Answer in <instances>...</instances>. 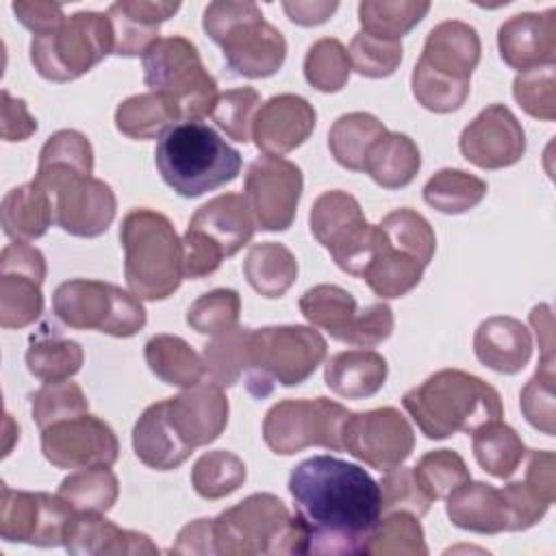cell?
<instances>
[{"label":"cell","instance_id":"cell-11","mask_svg":"<svg viewBox=\"0 0 556 556\" xmlns=\"http://www.w3.org/2000/svg\"><path fill=\"white\" fill-rule=\"evenodd\" d=\"M52 311L70 328L100 330L117 339L137 334L148 319L132 291L89 278L61 282L52 295Z\"/></svg>","mask_w":556,"mask_h":556},{"label":"cell","instance_id":"cell-33","mask_svg":"<svg viewBox=\"0 0 556 556\" xmlns=\"http://www.w3.org/2000/svg\"><path fill=\"white\" fill-rule=\"evenodd\" d=\"M424 269L426 265L417 256L391 245L378 226V243L361 278L378 298L393 300L415 289L421 282Z\"/></svg>","mask_w":556,"mask_h":556},{"label":"cell","instance_id":"cell-1","mask_svg":"<svg viewBox=\"0 0 556 556\" xmlns=\"http://www.w3.org/2000/svg\"><path fill=\"white\" fill-rule=\"evenodd\" d=\"M287 489L308 532V554H361L380 521V484L343 458L319 454L298 463Z\"/></svg>","mask_w":556,"mask_h":556},{"label":"cell","instance_id":"cell-18","mask_svg":"<svg viewBox=\"0 0 556 556\" xmlns=\"http://www.w3.org/2000/svg\"><path fill=\"white\" fill-rule=\"evenodd\" d=\"M413 447V426L393 406L350 413L345 419L343 450L378 471L400 467L410 456Z\"/></svg>","mask_w":556,"mask_h":556},{"label":"cell","instance_id":"cell-43","mask_svg":"<svg viewBox=\"0 0 556 556\" xmlns=\"http://www.w3.org/2000/svg\"><path fill=\"white\" fill-rule=\"evenodd\" d=\"M369 556H426L428 545L424 539V528L415 515L395 510L387 513L384 519L376 523L367 536L363 552Z\"/></svg>","mask_w":556,"mask_h":556},{"label":"cell","instance_id":"cell-19","mask_svg":"<svg viewBox=\"0 0 556 556\" xmlns=\"http://www.w3.org/2000/svg\"><path fill=\"white\" fill-rule=\"evenodd\" d=\"M46 258L28 241L4 245L0 254V326L24 328L43 313Z\"/></svg>","mask_w":556,"mask_h":556},{"label":"cell","instance_id":"cell-64","mask_svg":"<svg viewBox=\"0 0 556 556\" xmlns=\"http://www.w3.org/2000/svg\"><path fill=\"white\" fill-rule=\"evenodd\" d=\"M530 324L534 328L539 348H541V361L554 363V332H552V308L549 304H539L530 313Z\"/></svg>","mask_w":556,"mask_h":556},{"label":"cell","instance_id":"cell-34","mask_svg":"<svg viewBox=\"0 0 556 556\" xmlns=\"http://www.w3.org/2000/svg\"><path fill=\"white\" fill-rule=\"evenodd\" d=\"M421 167L417 143L404 132H384L365 161V169L382 189H402L410 185Z\"/></svg>","mask_w":556,"mask_h":556},{"label":"cell","instance_id":"cell-39","mask_svg":"<svg viewBox=\"0 0 556 556\" xmlns=\"http://www.w3.org/2000/svg\"><path fill=\"white\" fill-rule=\"evenodd\" d=\"M471 447L478 465L493 478H510L526 456L521 437L502 419L489 421L471 432Z\"/></svg>","mask_w":556,"mask_h":556},{"label":"cell","instance_id":"cell-15","mask_svg":"<svg viewBox=\"0 0 556 556\" xmlns=\"http://www.w3.org/2000/svg\"><path fill=\"white\" fill-rule=\"evenodd\" d=\"M300 311L332 339L356 348H374L387 341L395 324L389 304L376 302L358 308L354 295L339 285H315L306 289L300 298Z\"/></svg>","mask_w":556,"mask_h":556},{"label":"cell","instance_id":"cell-63","mask_svg":"<svg viewBox=\"0 0 556 556\" xmlns=\"http://www.w3.org/2000/svg\"><path fill=\"white\" fill-rule=\"evenodd\" d=\"M282 9L293 24L319 26L330 20V15L339 9V2H317V0L300 2V0H295V2H282Z\"/></svg>","mask_w":556,"mask_h":556},{"label":"cell","instance_id":"cell-2","mask_svg":"<svg viewBox=\"0 0 556 556\" xmlns=\"http://www.w3.org/2000/svg\"><path fill=\"white\" fill-rule=\"evenodd\" d=\"M404 410L428 439L471 434L502 419L504 406L495 387L463 369H441L402 395Z\"/></svg>","mask_w":556,"mask_h":556},{"label":"cell","instance_id":"cell-32","mask_svg":"<svg viewBox=\"0 0 556 556\" xmlns=\"http://www.w3.org/2000/svg\"><path fill=\"white\" fill-rule=\"evenodd\" d=\"M384 356L374 350H345L328 358L324 380L332 393L345 400H363L378 393L387 380Z\"/></svg>","mask_w":556,"mask_h":556},{"label":"cell","instance_id":"cell-49","mask_svg":"<svg viewBox=\"0 0 556 556\" xmlns=\"http://www.w3.org/2000/svg\"><path fill=\"white\" fill-rule=\"evenodd\" d=\"M87 410H89V400L83 393L80 384L72 380L46 382L41 389H37L30 395V415L39 430L56 421L78 417Z\"/></svg>","mask_w":556,"mask_h":556},{"label":"cell","instance_id":"cell-55","mask_svg":"<svg viewBox=\"0 0 556 556\" xmlns=\"http://www.w3.org/2000/svg\"><path fill=\"white\" fill-rule=\"evenodd\" d=\"M378 484L382 513L404 510L419 519L430 510L432 500L421 489L413 467H393L384 471V478Z\"/></svg>","mask_w":556,"mask_h":556},{"label":"cell","instance_id":"cell-37","mask_svg":"<svg viewBox=\"0 0 556 556\" xmlns=\"http://www.w3.org/2000/svg\"><path fill=\"white\" fill-rule=\"evenodd\" d=\"M182 119L180 106L163 93H137L115 109V126L130 139H154Z\"/></svg>","mask_w":556,"mask_h":556},{"label":"cell","instance_id":"cell-41","mask_svg":"<svg viewBox=\"0 0 556 556\" xmlns=\"http://www.w3.org/2000/svg\"><path fill=\"white\" fill-rule=\"evenodd\" d=\"M430 11L428 0H363L358 4V22L363 33L400 41Z\"/></svg>","mask_w":556,"mask_h":556},{"label":"cell","instance_id":"cell-24","mask_svg":"<svg viewBox=\"0 0 556 556\" xmlns=\"http://www.w3.org/2000/svg\"><path fill=\"white\" fill-rule=\"evenodd\" d=\"M315 106L298 93H278L269 98L254 115L252 139L258 150L282 156L302 146L315 130Z\"/></svg>","mask_w":556,"mask_h":556},{"label":"cell","instance_id":"cell-54","mask_svg":"<svg viewBox=\"0 0 556 556\" xmlns=\"http://www.w3.org/2000/svg\"><path fill=\"white\" fill-rule=\"evenodd\" d=\"M521 413L528 424L541 430L547 437L556 432V413H554V363L539 361L534 376L526 382L519 395Z\"/></svg>","mask_w":556,"mask_h":556},{"label":"cell","instance_id":"cell-36","mask_svg":"<svg viewBox=\"0 0 556 556\" xmlns=\"http://www.w3.org/2000/svg\"><path fill=\"white\" fill-rule=\"evenodd\" d=\"M243 276L263 298H280L298 278L295 254L278 241L254 243L245 254Z\"/></svg>","mask_w":556,"mask_h":556},{"label":"cell","instance_id":"cell-62","mask_svg":"<svg viewBox=\"0 0 556 556\" xmlns=\"http://www.w3.org/2000/svg\"><path fill=\"white\" fill-rule=\"evenodd\" d=\"M169 552L172 554H215L213 519H195L187 523L178 532V539Z\"/></svg>","mask_w":556,"mask_h":556},{"label":"cell","instance_id":"cell-52","mask_svg":"<svg viewBox=\"0 0 556 556\" xmlns=\"http://www.w3.org/2000/svg\"><path fill=\"white\" fill-rule=\"evenodd\" d=\"M258 109V91L252 87H237L219 93L211 117L230 139L248 143L252 139V122Z\"/></svg>","mask_w":556,"mask_h":556},{"label":"cell","instance_id":"cell-6","mask_svg":"<svg viewBox=\"0 0 556 556\" xmlns=\"http://www.w3.org/2000/svg\"><path fill=\"white\" fill-rule=\"evenodd\" d=\"M204 33L222 46L226 65L245 78L274 76L287 56L282 33L250 0H217L204 9Z\"/></svg>","mask_w":556,"mask_h":556},{"label":"cell","instance_id":"cell-56","mask_svg":"<svg viewBox=\"0 0 556 556\" xmlns=\"http://www.w3.org/2000/svg\"><path fill=\"white\" fill-rule=\"evenodd\" d=\"M513 96L530 117L552 122L556 117L554 65L519 72L513 80Z\"/></svg>","mask_w":556,"mask_h":556},{"label":"cell","instance_id":"cell-13","mask_svg":"<svg viewBox=\"0 0 556 556\" xmlns=\"http://www.w3.org/2000/svg\"><path fill=\"white\" fill-rule=\"evenodd\" d=\"M350 413L328 397L282 400L265 413L263 439L278 456H291L313 445L341 452L343 426Z\"/></svg>","mask_w":556,"mask_h":556},{"label":"cell","instance_id":"cell-5","mask_svg":"<svg viewBox=\"0 0 556 556\" xmlns=\"http://www.w3.org/2000/svg\"><path fill=\"white\" fill-rule=\"evenodd\" d=\"M213 547L222 556L308 554V532L271 493H252L213 519Z\"/></svg>","mask_w":556,"mask_h":556},{"label":"cell","instance_id":"cell-30","mask_svg":"<svg viewBox=\"0 0 556 556\" xmlns=\"http://www.w3.org/2000/svg\"><path fill=\"white\" fill-rule=\"evenodd\" d=\"M132 450L137 458L156 471L180 467L193 447L187 445L167 417V400L150 404L132 428Z\"/></svg>","mask_w":556,"mask_h":556},{"label":"cell","instance_id":"cell-23","mask_svg":"<svg viewBox=\"0 0 556 556\" xmlns=\"http://www.w3.org/2000/svg\"><path fill=\"white\" fill-rule=\"evenodd\" d=\"M228 397L224 389L208 378L167 397V417L178 437L195 447L213 443L228 424Z\"/></svg>","mask_w":556,"mask_h":556},{"label":"cell","instance_id":"cell-22","mask_svg":"<svg viewBox=\"0 0 556 556\" xmlns=\"http://www.w3.org/2000/svg\"><path fill=\"white\" fill-rule=\"evenodd\" d=\"M480 52L482 43L473 26L460 20H445L428 33L415 70L454 85H469L480 63Z\"/></svg>","mask_w":556,"mask_h":556},{"label":"cell","instance_id":"cell-3","mask_svg":"<svg viewBox=\"0 0 556 556\" xmlns=\"http://www.w3.org/2000/svg\"><path fill=\"white\" fill-rule=\"evenodd\" d=\"M154 163L163 182L182 198L215 191L241 172V154L204 122H178L165 130Z\"/></svg>","mask_w":556,"mask_h":556},{"label":"cell","instance_id":"cell-10","mask_svg":"<svg viewBox=\"0 0 556 556\" xmlns=\"http://www.w3.org/2000/svg\"><path fill=\"white\" fill-rule=\"evenodd\" d=\"M146 85L180 106L182 122H200L219 98L217 80L204 70L198 48L182 35L156 39L143 54Z\"/></svg>","mask_w":556,"mask_h":556},{"label":"cell","instance_id":"cell-44","mask_svg":"<svg viewBox=\"0 0 556 556\" xmlns=\"http://www.w3.org/2000/svg\"><path fill=\"white\" fill-rule=\"evenodd\" d=\"M252 328L235 326L226 332L215 334L202 350L206 378L215 384L232 387L239 382L241 374H245L248 367V341H250Z\"/></svg>","mask_w":556,"mask_h":556},{"label":"cell","instance_id":"cell-25","mask_svg":"<svg viewBox=\"0 0 556 556\" xmlns=\"http://www.w3.org/2000/svg\"><path fill=\"white\" fill-rule=\"evenodd\" d=\"M497 48L502 61L517 72L554 65L556 9L526 11L508 17L497 30Z\"/></svg>","mask_w":556,"mask_h":556},{"label":"cell","instance_id":"cell-8","mask_svg":"<svg viewBox=\"0 0 556 556\" xmlns=\"http://www.w3.org/2000/svg\"><path fill=\"white\" fill-rule=\"evenodd\" d=\"M115 37L106 13L78 11L50 33L33 35L30 63L52 83H70L113 52Z\"/></svg>","mask_w":556,"mask_h":556},{"label":"cell","instance_id":"cell-31","mask_svg":"<svg viewBox=\"0 0 556 556\" xmlns=\"http://www.w3.org/2000/svg\"><path fill=\"white\" fill-rule=\"evenodd\" d=\"M2 230L13 241H35L54 222V200L37 180L13 187L0 204Z\"/></svg>","mask_w":556,"mask_h":556},{"label":"cell","instance_id":"cell-16","mask_svg":"<svg viewBox=\"0 0 556 556\" xmlns=\"http://www.w3.org/2000/svg\"><path fill=\"white\" fill-rule=\"evenodd\" d=\"M304 178L302 169L282 156H258L250 163L243 198L256 228L267 232L287 230L298 213Z\"/></svg>","mask_w":556,"mask_h":556},{"label":"cell","instance_id":"cell-40","mask_svg":"<svg viewBox=\"0 0 556 556\" xmlns=\"http://www.w3.org/2000/svg\"><path fill=\"white\" fill-rule=\"evenodd\" d=\"M486 195V182L465 169L445 167L424 185V200L439 213L460 215L478 206Z\"/></svg>","mask_w":556,"mask_h":556},{"label":"cell","instance_id":"cell-17","mask_svg":"<svg viewBox=\"0 0 556 556\" xmlns=\"http://www.w3.org/2000/svg\"><path fill=\"white\" fill-rule=\"evenodd\" d=\"M0 491V536L4 541L37 547L63 545L76 515L65 500L43 491H15L7 484Z\"/></svg>","mask_w":556,"mask_h":556},{"label":"cell","instance_id":"cell-4","mask_svg":"<svg viewBox=\"0 0 556 556\" xmlns=\"http://www.w3.org/2000/svg\"><path fill=\"white\" fill-rule=\"evenodd\" d=\"M124 248V278L139 300H165L185 278L182 239L159 211L132 208L119 228Z\"/></svg>","mask_w":556,"mask_h":556},{"label":"cell","instance_id":"cell-46","mask_svg":"<svg viewBox=\"0 0 556 556\" xmlns=\"http://www.w3.org/2000/svg\"><path fill=\"white\" fill-rule=\"evenodd\" d=\"M245 463L228 450H213L202 454L191 469V484L204 500H219L235 493L245 482Z\"/></svg>","mask_w":556,"mask_h":556},{"label":"cell","instance_id":"cell-35","mask_svg":"<svg viewBox=\"0 0 556 556\" xmlns=\"http://www.w3.org/2000/svg\"><path fill=\"white\" fill-rule=\"evenodd\" d=\"M150 371L172 387H193L206 378L204 358L176 334H154L143 348Z\"/></svg>","mask_w":556,"mask_h":556},{"label":"cell","instance_id":"cell-7","mask_svg":"<svg viewBox=\"0 0 556 556\" xmlns=\"http://www.w3.org/2000/svg\"><path fill=\"white\" fill-rule=\"evenodd\" d=\"M326 358V339L319 330L300 324L265 326L250 332L245 387L265 397L276 384H302Z\"/></svg>","mask_w":556,"mask_h":556},{"label":"cell","instance_id":"cell-29","mask_svg":"<svg viewBox=\"0 0 556 556\" xmlns=\"http://www.w3.org/2000/svg\"><path fill=\"white\" fill-rule=\"evenodd\" d=\"M445 513L450 521L469 532L500 534L508 532L510 515L502 489L480 480H465L447 497Z\"/></svg>","mask_w":556,"mask_h":556},{"label":"cell","instance_id":"cell-51","mask_svg":"<svg viewBox=\"0 0 556 556\" xmlns=\"http://www.w3.org/2000/svg\"><path fill=\"white\" fill-rule=\"evenodd\" d=\"M241 298L235 289H213L200 295L187 311V324L200 334H219L237 326Z\"/></svg>","mask_w":556,"mask_h":556},{"label":"cell","instance_id":"cell-26","mask_svg":"<svg viewBox=\"0 0 556 556\" xmlns=\"http://www.w3.org/2000/svg\"><path fill=\"white\" fill-rule=\"evenodd\" d=\"M65 549L70 554H126V556H154L159 547L152 539L137 530H124L100 513H76L67 526Z\"/></svg>","mask_w":556,"mask_h":556},{"label":"cell","instance_id":"cell-27","mask_svg":"<svg viewBox=\"0 0 556 556\" xmlns=\"http://www.w3.org/2000/svg\"><path fill=\"white\" fill-rule=\"evenodd\" d=\"M180 9V2L161 0H122L106 11L113 26V54L143 56L146 50L161 39L159 28Z\"/></svg>","mask_w":556,"mask_h":556},{"label":"cell","instance_id":"cell-12","mask_svg":"<svg viewBox=\"0 0 556 556\" xmlns=\"http://www.w3.org/2000/svg\"><path fill=\"white\" fill-rule=\"evenodd\" d=\"M35 180L54 200V222L74 237H98L115 219L117 200L109 182L76 167L43 165Z\"/></svg>","mask_w":556,"mask_h":556},{"label":"cell","instance_id":"cell-20","mask_svg":"<svg viewBox=\"0 0 556 556\" xmlns=\"http://www.w3.org/2000/svg\"><path fill=\"white\" fill-rule=\"evenodd\" d=\"M41 452L59 469L111 467L119 456V443L106 421L83 413L43 428Z\"/></svg>","mask_w":556,"mask_h":556},{"label":"cell","instance_id":"cell-61","mask_svg":"<svg viewBox=\"0 0 556 556\" xmlns=\"http://www.w3.org/2000/svg\"><path fill=\"white\" fill-rule=\"evenodd\" d=\"M528 452V450H526ZM523 480L534 486L549 504L556 500V456L549 450H530Z\"/></svg>","mask_w":556,"mask_h":556},{"label":"cell","instance_id":"cell-38","mask_svg":"<svg viewBox=\"0 0 556 556\" xmlns=\"http://www.w3.org/2000/svg\"><path fill=\"white\" fill-rule=\"evenodd\" d=\"M387 132L384 124L365 111L337 117L328 130V148L334 161L352 172H363L374 143Z\"/></svg>","mask_w":556,"mask_h":556},{"label":"cell","instance_id":"cell-58","mask_svg":"<svg viewBox=\"0 0 556 556\" xmlns=\"http://www.w3.org/2000/svg\"><path fill=\"white\" fill-rule=\"evenodd\" d=\"M502 493H504L508 515H510L508 532H521V530L532 528L534 523H539L545 517L547 508L552 506L526 480H517V482H510V484L502 486Z\"/></svg>","mask_w":556,"mask_h":556},{"label":"cell","instance_id":"cell-47","mask_svg":"<svg viewBox=\"0 0 556 556\" xmlns=\"http://www.w3.org/2000/svg\"><path fill=\"white\" fill-rule=\"evenodd\" d=\"M352 72L348 48L334 37L317 39L304 56V78L311 87L324 93H334L345 87Z\"/></svg>","mask_w":556,"mask_h":556},{"label":"cell","instance_id":"cell-21","mask_svg":"<svg viewBox=\"0 0 556 556\" xmlns=\"http://www.w3.org/2000/svg\"><path fill=\"white\" fill-rule=\"evenodd\" d=\"M458 148L476 167L502 169L521 161L526 132L508 106L489 104L463 128Z\"/></svg>","mask_w":556,"mask_h":556},{"label":"cell","instance_id":"cell-50","mask_svg":"<svg viewBox=\"0 0 556 556\" xmlns=\"http://www.w3.org/2000/svg\"><path fill=\"white\" fill-rule=\"evenodd\" d=\"M413 469L421 489L432 502L445 500L456 486L471 478L463 456L454 450H430Z\"/></svg>","mask_w":556,"mask_h":556},{"label":"cell","instance_id":"cell-48","mask_svg":"<svg viewBox=\"0 0 556 556\" xmlns=\"http://www.w3.org/2000/svg\"><path fill=\"white\" fill-rule=\"evenodd\" d=\"M378 226L391 245L417 256L426 267L430 265L437 250V237L421 213L413 208H395L387 213Z\"/></svg>","mask_w":556,"mask_h":556},{"label":"cell","instance_id":"cell-57","mask_svg":"<svg viewBox=\"0 0 556 556\" xmlns=\"http://www.w3.org/2000/svg\"><path fill=\"white\" fill-rule=\"evenodd\" d=\"M43 165H67L85 174H93V148L89 139L74 128L56 130L46 139L39 152L37 167Z\"/></svg>","mask_w":556,"mask_h":556},{"label":"cell","instance_id":"cell-9","mask_svg":"<svg viewBox=\"0 0 556 556\" xmlns=\"http://www.w3.org/2000/svg\"><path fill=\"white\" fill-rule=\"evenodd\" d=\"M256 224L239 193H222L202 204L189 219L182 237L185 278L198 280L219 269L254 237Z\"/></svg>","mask_w":556,"mask_h":556},{"label":"cell","instance_id":"cell-60","mask_svg":"<svg viewBox=\"0 0 556 556\" xmlns=\"http://www.w3.org/2000/svg\"><path fill=\"white\" fill-rule=\"evenodd\" d=\"M2 139L4 141H24L37 130V119L28 113V106L22 98H13L2 89Z\"/></svg>","mask_w":556,"mask_h":556},{"label":"cell","instance_id":"cell-14","mask_svg":"<svg viewBox=\"0 0 556 556\" xmlns=\"http://www.w3.org/2000/svg\"><path fill=\"white\" fill-rule=\"evenodd\" d=\"M313 237L330 252L339 269L361 276L378 243V224H369L358 200L341 189L317 195L308 215Z\"/></svg>","mask_w":556,"mask_h":556},{"label":"cell","instance_id":"cell-53","mask_svg":"<svg viewBox=\"0 0 556 556\" xmlns=\"http://www.w3.org/2000/svg\"><path fill=\"white\" fill-rule=\"evenodd\" d=\"M352 70L365 78H387L402 63V43L374 37L369 33H356L350 43Z\"/></svg>","mask_w":556,"mask_h":556},{"label":"cell","instance_id":"cell-42","mask_svg":"<svg viewBox=\"0 0 556 556\" xmlns=\"http://www.w3.org/2000/svg\"><path fill=\"white\" fill-rule=\"evenodd\" d=\"M56 495L65 500L76 513H109L119 495L117 476L111 467H85L59 484Z\"/></svg>","mask_w":556,"mask_h":556},{"label":"cell","instance_id":"cell-45","mask_svg":"<svg viewBox=\"0 0 556 556\" xmlns=\"http://www.w3.org/2000/svg\"><path fill=\"white\" fill-rule=\"evenodd\" d=\"M83 358L80 343L63 337L33 339L26 350L28 371L43 382L70 380L83 367Z\"/></svg>","mask_w":556,"mask_h":556},{"label":"cell","instance_id":"cell-59","mask_svg":"<svg viewBox=\"0 0 556 556\" xmlns=\"http://www.w3.org/2000/svg\"><path fill=\"white\" fill-rule=\"evenodd\" d=\"M11 9L20 20V24H24L35 35L50 33L59 28L65 20L63 7L50 0H20V2H13Z\"/></svg>","mask_w":556,"mask_h":556},{"label":"cell","instance_id":"cell-28","mask_svg":"<svg viewBox=\"0 0 556 556\" xmlns=\"http://www.w3.org/2000/svg\"><path fill=\"white\" fill-rule=\"evenodd\" d=\"M473 352L484 367L513 376L528 365L532 356V337L519 319L495 315L476 328Z\"/></svg>","mask_w":556,"mask_h":556}]
</instances>
